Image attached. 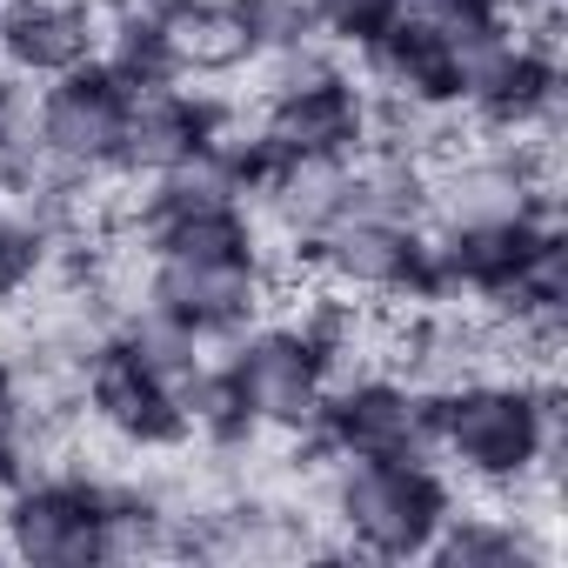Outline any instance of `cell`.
I'll list each match as a JSON object with an SVG mask.
<instances>
[{
	"label": "cell",
	"mask_w": 568,
	"mask_h": 568,
	"mask_svg": "<svg viewBox=\"0 0 568 568\" xmlns=\"http://www.w3.org/2000/svg\"><path fill=\"white\" fill-rule=\"evenodd\" d=\"M168 41H174V61H181V81L187 74H234L254 61V41H247V21H241V0H181L168 14Z\"/></svg>",
	"instance_id": "16"
},
{
	"label": "cell",
	"mask_w": 568,
	"mask_h": 568,
	"mask_svg": "<svg viewBox=\"0 0 568 568\" xmlns=\"http://www.w3.org/2000/svg\"><path fill=\"white\" fill-rule=\"evenodd\" d=\"M481 362H495V328L475 322V315H455V308H435L408 328V382L442 395L455 382H475Z\"/></svg>",
	"instance_id": "15"
},
{
	"label": "cell",
	"mask_w": 568,
	"mask_h": 568,
	"mask_svg": "<svg viewBox=\"0 0 568 568\" xmlns=\"http://www.w3.org/2000/svg\"><path fill=\"white\" fill-rule=\"evenodd\" d=\"M362 54V74H368V94L375 101H402V108H455V88H462V74H455V41H448V28H435V21H415V14H395L368 48H355Z\"/></svg>",
	"instance_id": "11"
},
{
	"label": "cell",
	"mask_w": 568,
	"mask_h": 568,
	"mask_svg": "<svg viewBox=\"0 0 568 568\" xmlns=\"http://www.w3.org/2000/svg\"><path fill=\"white\" fill-rule=\"evenodd\" d=\"M0 521H8V548L34 568L108 561V488L94 481H14Z\"/></svg>",
	"instance_id": "7"
},
{
	"label": "cell",
	"mask_w": 568,
	"mask_h": 568,
	"mask_svg": "<svg viewBox=\"0 0 568 568\" xmlns=\"http://www.w3.org/2000/svg\"><path fill=\"white\" fill-rule=\"evenodd\" d=\"M254 134L274 161H348L368 141V88H355L342 68H322L308 81H267Z\"/></svg>",
	"instance_id": "5"
},
{
	"label": "cell",
	"mask_w": 568,
	"mask_h": 568,
	"mask_svg": "<svg viewBox=\"0 0 568 568\" xmlns=\"http://www.w3.org/2000/svg\"><path fill=\"white\" fill-rule=\"evenodd\" d=\"M101 54L94 0H8L0 8V61L28 81H54Z\"/></svg>",
	"instance_id": "13"
},
{
	"label": "cell",
	"mask_w": 568,
	"mask_h": 568,
	"mask_svg": "<svg viewBox=\"0 0 568 568\" xmlns=\"http://www.w3.org/2000/svg\"><path fill=\"white\" fill-rule=\"evenodd\" d=\"M221 128H234V114L221 101L187 94V88H141V94H128L121 141H114V168L154 181V174L194 161Z\"/></svg>",
	"instance_id": "10"
},
{
	"label": "cell",
	"mask_w": 568,
	"mask_h": 568,
	"mask_svg": "<svg viewBox=\"0 0 568 568\" xmlns=\"http://www.w3.org/2000/svg\"><path fill=\"white\" fill-rule=\"evenodd\" d=\"M121 114H128V88H121L101 61H81V68L54 74V88H41V101H34L41 161H48L61 181H88V174L114 168Z\"/></svg>",
	"instance_id": "6"
},
{
	"label": "cell",
	"mask_w": 568,
	"mask_h": 568,
	"mask_svg": "<svg viewBox=\"0 0 568 568\" xmlns=\"http://www.w3.org/2000/svg\"><path fill=\"white\" fill-rule=\"evenodd\" d=\"M428 555L442 568H535L541 541L521 521H501V515H448Z\"/></svg>",
	"instance_id": "18"
},
{
	"label": "cell",
	"mask_w": 568,
	"mask_h": 568,
	"mask_svg": "<svg viewBox=\"0 0 568 568\" xmlns=\"http://www.w3.org/2000/svg\"><path fill=\"white\" fill-rule=\"evenodd\" d=\"M308 14L335 48H368L402 14V0H308Z\"/></svg>",
	"instance_id": "21"
},
{
	"label": "cell",
	"mask_w": 568,
	"mask_h": 568,
	"mask_svg": "<svg viewBox=\"0 0 568 568\" xmlns=\"http://www.w3.org/2000/svg\"><path fill=\"white\" fill-rule=\"evenodd\" d=\"M241 21H247L254 61H274V54H295V48L322 41L308 0H241Z\"/></svg>",
	"instance_id": "20"
},
{
	"label": "cell",
	"mask_w": 568,
	"mask_h": 568,
	"mask_svg": "<svg viewBox=\"0 0 568 568\" xmlns=\"http://www.w3.org/2000/svg\"><path fill=\"white\" fill-rule=\"evenodd\" d=\"M435 448L495 488L528 481L555 448V388L548 382H455L435 395Z\"/></svg>",
	"instance_id": "1"
},
{
	"label": "cell",
	"mask_w": 568,
	"mask_h": 568,
	"mask_svg": "<svg viewBox=\"0 0 568 568\" xmlns=\"http://www.w3.org/2000/svg\"><path fill=\"white\" fill-rule=\"evenodd\" d=\"M315 442L342 462H428L435 455V395L395 375L328 388Z\"/></svg>",
	"instance_id": "3"
},
{
	"label": "cell",
	"mask_w": 568,
	"mask_h": 568,
	"mask_svg": "<svg viewBox=\"0 0 568 568\" xmlns=\"http://www.w3.org/2000/svg\"><path fill=\"white\" fill-rule=\"evenodd\" d=\"M148 254H201V261H254V214L247 201H207V207H174V214H141Z\"/></svg>",
	"instance_id": "14"
},
{
	"label": "cell",
	"mask_w": 568,
	"mask_h": 568,
	"mask_svg": "<svg viewBox=\"0 0 568 568\" xmlns=\"http://www.w3.org/2000/svg\"><path fill=\"white\" fill-rule=\"evenodd\" d=\"M261 254L254 261H201V254H154L148 274V308L187 328L194 342L207 335H241L261 308Z\"/></svg>",
	"instance_id": "8"
},
{
	"label": "cell",
	"mask_w": 568,
	"mask_h": 568,
	"mask_svg": "<svg viewBox=\"0 0 568 568\" xmlns=\"http://www.w3.org/2000/svg\"><path fill=\"white\" fill-rule=\"evenodd\" d=\"M335 515H342V528L362 555L415 561V555L435 548L455 501H448V481L428 462H342Z\"/></svg>",
	"instance_id": "2"
},
{
	"label": "cell",
	"mask_w": 568,
	"mask_h": 568,
	"mask_svg": "<svg viewBox=\"0 0 568 568\" xmlns=\"http://www.w3.org/2000/svg\"><path fill=\"white\" fill-rule=\"evenodd\" d=\"M114 342H121L154 382H168L174 395H181V382H194V368H201V342H194L187 328H174L168 315H154V308H141V322H128Z\"/></svg>",
	"instance_id": "19"
},
{
	"label": "cell",
	"mask_w": 568,
	"mask_h": 568,
	"mask_svg": "<svg viewBox=\"0 0 568 568\" xmlns=\"http://www.w3.org/2000/svg\"><path fill=\"white\" fill-rule=\"evenodd\" d=\"M81 388H88V408L134 448H174L187 442V415L174 402L168 382H154L121 342H101L81 368Z\"/></svg>",
	"instance_id": "12"
},
{
	"label": "cell",
	"mask_w": 568,
	"mask_h": 568,
	"mask_svg": "<svg viewBox=\"0 0 568 568\" xmlns=\"http://www.w3.org/2000/svg\"><path fill=\"white\" fill-rule=\"evenodd\" d=\"M41 261H48V234H41L28 214H8V207H0V302L21 295L28 281L41 274Z\"/></svg>",
	"instance_id": "22"
},
{
	"label": "cell",
	"mask_w": 568,
	"mask_h": 568,
	"mask_svg": "<svg viewBox=\"0 0 568 568\" xmlns=\"http://www.w3.org/2000/svg\"><path fill=\"white\" fill-rule=\"evenodd\" d=\"M34 88H28V74H0V148H41L34 141Z\"/></svg>",
	"instance_id": "23"
},
{
	"label": "cell",
	"mask_w": 568,
	"mask_h": 568,
	"mask_svg": "<svg viewBox=\"0 0 568 568\" xmlns=\"http://www.w3.org/2000/svg\"><path fill=\"white\" fill-rule=\"evenodd\" d=\"M422 227L382 214H328L302 247L348 295H415L422 281Z\"/></svg>",
	"instance_id": "9"
},
{
	"label": "cell",
	"mask_w": 568,
	"mask_h": 568,
	"mask_svg": "<svg viewBox=\"0 0 568 568\" xmlns=\"http://www.w3.org/2000/svg\"><path fill=\"white\" fill-rule=\"evenodd\" d=\"M328 355L302 335V328H247L234 342V355L221 362V375L234 382L241 408L254 428H315L322 402H328Z\"/></svg>",
	"instance_id": "4"
},
{
	"label": "cell",
	"mask_w": 568,
	"mask_h": 568,
	"mask_svg": "<svg viewBox=\"0 0 568 568\" xmlns=\"http://www.w3.org/2000/svg\"><path fill=\"white\" fill-rule=\"evenodd\" d=\"M101 68L128 88V94H141V88H174L181 81V61H174V41H168V21H148V14H108L101 21Z\"/></svg>",
	"instance_id": "17"
},
{
	"label": "cell",
	"mask_w": 568,
	"mask_h": 568,
	"mask_svg": "<svg viewBox=\"0 0 568 568\" xmlns=\"http://www.w3.org/2000/svg\"><path fill=\"white\" fill-rule=\"evenodd\" d=\"M14 442H21V395H14V375L0 368V468L21 481V468H14Z\"/></svg>",
	"instance_id": "25"
},
{
	"label": "cell",
	"mask_w": 568,
	"mask_h": 568,
	"mask_svg": "<svg viewBox=\"0 0 568 568\" xmlns=\"http://www.w3.org/2000/svg\"><path fill=\"white\" fill-rule=\"evenodd\" d=\"M402 14L435 21V28H488L501 21V0H402Z\"/></svg>",
	"instance_id": "24"
}]
</instances>
